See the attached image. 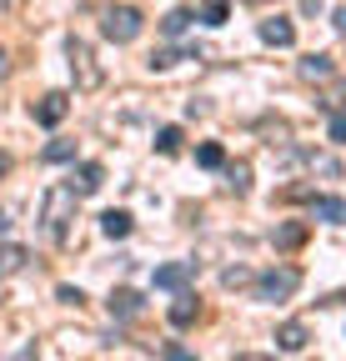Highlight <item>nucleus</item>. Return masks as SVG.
Here are the masks:
<instances>
[{
	"instance_id": "28",
	"label": "nucleus",
	"mask_w": 346,
	"mask_h": 361,
	"mask_svg": "<svg viewBox=\"0 0 346 361\" xmlns=\"http://www.w3.org/2000/svg\"><path fill=\"white\" fill-rule=\"evenodd\" d=\"M236 361H276V356H261V351H246V356H236Z\"/></svg>"
},
{
	"instance_id": "17",
	"label": "nucleus",
	"mask_w": 346,
	"mask_h": 361,
	"mask_svg": "<svg viewBox=\"0 0 346 361\" xmlns=\"http://www.w3.org/2000/svg\"><path fill=\"white\" fill-rule=\"evenodd\" d=\"M226 186H231L236 196H246V191H251V166H246V161L226 166Z\"/></svg>"
},
{
	"instance_id": "26",
	"label": "nucleus",
	"mask_w": 346,
	"mask_h": 361,
	"mask_svg": "<svg viewBox=\"0 0 346 361\" xmlns=\"http://www.w3.org/2000/svg\"><path fill=\"white\" fill-rule=\"evenodd\" d=\"M161 356H166V361H196V356H191L181 341H166V346H161Z\"/></svg>"
},
{
	"instance_id": "30",
	"label": "nucleus",
	"mask_w": 346,
	"mask_h": 361,
	"mask_svg": "<svg viewBox=\"0 0 346 361\" xmlns=\"http://www.w3.org/2000/svg\"><path fill=\"white\" fill-rule=\"evenodd\" d=\"M16 361H40V356H35V346H25V351H20Z\"/></svg>"
},
{
	"instance_id": "10",
	"label": "nucleus",
	"mask_w": 346,
	"mask_h": 361,
	"mask_svg": "<svg viewBox=\"0 0 346 361\" xmlns=\"http://www.w3.org/2000/svg\"><path fill=\"white\" fill-rule=\"evenodd\" d=\"M261 40H266V45H281V51H286V45L296 40V25H291L286 16H271V20H261Z\"/></svg>"
},
{
	"instance_id": "6",
	"label": "nucleus",
	"mask_w": 346,
	"mask_h": 361,
	"mask_svg": "<svg viewBox=\"0 0 346 361\" xmlns=\"http://www.w3.org/2000/svg\"><path fill=\"white\" fill-rule=\"evenodd\" d=\"M66 116H70V96H61V90H51V96L35 101V121L40 126H61Z\"/></svg>"
},
{
	"instance_id": "23",
	"label": "nucleus",
	"mask_w": 346,
	"mask_h": 361,
	"mask_svg": "<svg viewBox=\"0 0 346 361\" xmlns=\"http://www.w3.org/2000/svg\"><path fill=\"white\" fill-rule=\"evenodd\" d=\"M46 161H56V166H61V161H75V146H70V141H51V146H46Z\"/></svg>"
},
{
	"instance_id": "29",
	"label": "nucleus",
	"mask_w": 346,
	"mask_h": 361,
	"mask_svg": "<svg viewBox=\"0 0 346 361\" xmlns=\"http://www.w3.org/2000/svg\"><path fill=\"white\" fill-rule=\"evenodd\" d=\"M331 20H336V30H341V35H346V6H341V11H336V16H331Z\"/></svg>"
},
{
	"instance_id": "7",
	"label": "nucleus",
	"mask_w": 346,
	"mask_h": 361,
	"mask_svg": "<svg viewBox=\"0 0 346 361\" xmlns=\"http://www.w3.org/2000/svg\"><path fill=\"white\" fill-rule=\"evenodd\" d=\"M101 186H106V171H101L96 161H85V166L70 176V191H75V196H96Z\"/></svg>"
},
{
	"instance_id": "14",
	"label": "nucleus",
	"mask_w": 346,
	"mask_h": 361,
	"mask_svg": "<svg viewBox=\"0 0 346 361\" xmlns=\"http://www.w3.org/2000/svg\"><path fill=\"white\" fill-rule=\"evenodd\" d=\"M101 231L111 241H125V236H131V211H106L101 216Z\"/></svg>"
},
{
	"instance_id": "8",
	"label": "nucleus",
	"mask_w": 346,
	"mask_h": 361,
	"mask_svg": "<svg viewBox=\"0 0 346 361\" xmlns=\"http://www.w3.org/2000/svg\"><path fill=\"white\" fill-rule=\"evenodd\" d=\"M111 316H121V322H136V316H141V291L116 286V291H111Z\"/></svg>"
},
{
	"instance_id": "33",
	"label": "nucleus",
	"mask_w": 346,
	"mask_h": 361,
	"mask_svg": "<svg viewBox=\"0 0 346 361\" xmlns=\"http://www.w3.org/2000/svg\"><path fill=\"white\" fill-rule=\"evenodd\" d=\"M6 11H11V0H0V16H6Z\"/></svg>"
},
{
	"instance_id": "11",
	"label": "nucleus",
	"mask_w": 346,
	"mask_h": 361,
	"mask_svg": "<svg viewBox=\"0 0 346 361\" xmlns=\"http://www.w3.org/2000/svg\"><path fill=\"white\" fill-rule=\"evenodd\" d=\"M311 216H316V221H331V226H346V201H336V196H311Z\"/></svg>"
},
{
	"instance_id": "18",
	"label": "nucleus",
	"mask_w": 346,
	"mask_h": 361,
	"mask_svg": "<svg viewBox=\"0 0 346 361\" xmlns=\"http://www.w3.org/2000/svg\"><path fill=\"white\" fill-rule=\"evenodd\" d=\"M156 151H161V156H176V151H181V126H161V130H156Z\"/></svg>"
},
{
	"instance_id": "25",
	"label": "nucleus",
	"mask_w": 346,
	"mask_h": 361,
	"mask_svg": "<svg viewBox=\"0 0 346 361\" xmlns=\"http://www.w3.org/2000/svg\"><path fill=\"white\" fill-rule=\"evenodd\" d=\"M326 135L336 146H346V111H331V126H326Z\"/></svg>"
},
{
	"instance_id": "3",
	"label": "nucleus",
	"mask_w": 346,
	"mask_h": 361,
	"mask_svg": "<svg viewBox=\"0 0 346 361\" xmlns=\"http://www.w3.org/2000/svg\"><path fill=\"white\" fill-rule=\"evenodd\" d=\"M301 286V266H271L256 276V301H291Z\"/></svg>"
},
{
	"instance_id": "12",
	"label": "nucleus",
	"mask_w": 346,
	"mask_h": 361,
	"mask_svg": "<svg viewBox=\"0 0 346 361\" xmlns=\"http://www.w3.org/2000/svg\"><path fill=\"white\" fill-rule=\"evenodd\" d=\"M307 341H311L307 322H286V326L276 331V346H281V351H307Z\"/></svg>"
},
{
	"instance_id": "2",
	"label": "nucleus",
	"mask_w": 346,
	"mask_h": 361,
	"mask_svg": "<svg viewBox=\"0 0 346 361\" xmlns=\"http://www.w3.org/2000/svg\"><path fill=\"white\" fill-rule=\"evenodd\" d=\"M141 30H146V16H141L136 6H111V11L101 16V35L116 40V45H131Z\"/></svg>"
},
{
	"instance_id": "31",
	"label": "nucleus",
	"mask_w": 346,
	"mask_h": 361,
	"mask_svg": "<svg viewBox=\"0 0 346 361\" xmlns=\"http://www.w3.org/2000/svg\"><path fill=\"white\" fill-rule=\"evenodd\" d=\"M6 171H11V156H6V151H0V176H6Z\"/></svg>"
},
{
	"instance_id": "24",
	"label": "nucleus",
	"mask_w": 346,
	"mask_h": 361,
	"mask_svg": "<svg viewBox=\"0 0 346 361\" xmlns=\"http://www.w3.org/2000/svg\"><path fill=\"white\" fill-rule=\"evenodd\" d=\"M221 281H226L231 291H236V286H256V276H251V271H246V266H231V271H226V276H221Z\"/></svg>"
},
{
	"instance_id": "21",
	"label": "nucleus",
	"mask_w": 346,
	"mask_h": 361,
	"mask_svg": "<svg viewBox=\"0 0 346 361\" xmlns=\"http://www.w3.org/2000/svg\"><path fill=\"white\" fill-rule=\"evenodd\" d=\"M196 161H201L206 171H221V166H226V151H221V146H216V141H206V146L196 151Z\"/></svg>"
},
{
	"instance_id": "5",
	"label": "nucleus",
	"mask_w": 346,
	"mask_h": 361,
	"mask_svg": "<svg viewBox=\"0 0 346 361\" xmlns=\"http://www.w3.org/2000/svg\"><path fill=\"white\" fill-rule=\"evenodd\" d=\"M196 281V261H166V266H156V276H151V286L156 291H186Z\"/></svg>"
},
{
	"instance_id": "32",
	"label": "nucleus",
	"mask_w": 346,
	"mask_h": 361,
	"mask_svg": "<svg viewBox=\"0 0 346 361\" xmlns=\"http://www.w3.org/2000/svg\"><path fill=\"white\" fill-rule=\"evenodd\" d=\"M6 71H11V66H6V51H0V80H6Z\"/></svg>"
},
{
	"instance_id": "1",
	"label": "nucleus",
	"mask_w": 346,
	"mask_h": 361,
	"mask_svg": "<svg viewBox=\"0 0 346 361\" xmlns=\"http://www.w3.org/2000/svg\"><path fill=\"white\" fill-rule=\"evenodd\" d=\"M75 191L70 186H51L46 196H40V231H46L51 241H66V226L75 221Z\"/></svg>"
},
{
	"instance_id": "15",
	"label": "nucleus",
	"mask_w": 346,
	"mask_h": 361,
	"mask_svg": "<svg viewBox=\"0 0 346 361\" xmlns=\"http://www.w3.org/2000/svg\"><path fill=\"white\" fill-rule=\"evenodd\" d=\"M181 61H196V51H181V45H166V51H156L146 66H151V71H171V66H181Z\"/></svg>"
},
{
	"instance_id": "22",
	"label": "nucleus",
	"mask_w": 346,
	"mask_h": 361,
	"mask_svg": "<svg viewBox=\"0 0 346 361\" xmlns=\"http://www.w3.org/2000/svg\"><path fill=\"white\" fill-rule=\"evenodd\" d=\"M191 20H196L191 11H171V16L161 20V30H166V35H186V25H191Z\"/></svg>"
},
{
	"instance_id": "9",
	"label": "nucleus",
	"mask_w": 346,
	"mask_h": 361,
	"mask_svg": "<svg viewBox=\"0 0 346 361\" xmlns=\"http://www.w3.org/2000/svg\"><path fill=\"white\" fill-rule=\"evenodd\" d=\"M196 316H201V301H196L191 291H181L176 301H171V326L186 331V326H196Z\"/></svg>"
},
{
	"instance_id": "34",
	"label": "nucleus",
	"mask_w": 346,
	"mask_h": 361,
	"mask_svg": "<svg viewBox=\"0 0 346 361\" xmlns=\"http://www.w3.org/2000/svg\"><path fill=\"white\" fill-rule=\"evenodd\" d=\"M256 6H261V0H256Z\"/></svg>"
},
{
	"instance_id": "13",
	"label": "nucleus",
	"mask_w": 346,
	"mask_h": 361,
	"mask_svg": "<svg viewBox=\"0 0 346 361\" xmlns=\"http://www.w3.org/2000/svg\"><path fill=\"white\" fill-rule=\"evenodd\" d=\"M25 261H30V251H25L20 241H6V246H0V276H16Z\"/></svg>"
},
{
	"instance_id": "4",
	"label": "nucleus",
	"mask_w": 346,
	"mask_h": 361,
	"mask_svg": "<svg viewBox=\"0 0 346 361\" xmlns=\"http://www.w3.org/2000/svg\"><path fill=\"white\" fill-rule=\"evenodd\" d=\"M66 56H70V75H75V90H101V80H106V75H101V66H96V56H91V45L70 35Z\"/></svg>"
},
{
	"instance_id": "19",
	"label": "nucleus",
	"mask_w": 346,
	"mask_h": 361,
	"mask_svg": "<svg viewBox=\"0 0 346 361\" xmlns=\"http://www.w3.org/2000/svg\"><path fill=\"white\" fill-rule=\"evenodd\" d=\"M301 75L307 80H331V56H307L301 61Z\"/></svg>"
},
{
	"instance_id": "16",
	"label": "nucleus",
	"mask_w": 346,
	"mask_h": 361,
	"mask_svg": "<svg viewBox=\"0 0 346 361\" xmlns=\"http://www.w3.org/2000/svg\"><path fill=\"white\" fill-rule=\"evenodd\" d=\"M301 241H307V226H301V221H291V226H276V246H281V251H296Z\"/></svg>"
},
{
	"instance_id": "27",
	"label": "nucleus",
	"mask_w": 346,
	"mask_h": 361,
	"mask_svg": "<svg viewBox=\"0 0 346 361\" xmlns=\"http://www.w3.org/2000/svg\"><path fill=\"white\" fill-rule=\"evenodd\" d=\"M61 301H66V306H80V301H85V296H80V291H75V286H61Z\"/></svg>"
},
{
	"instance_id": "20",
	"label": "nucleus",
	"mask_w": 346,
	"mask_h": 361,
	"mask_svg": "<svg viewBox=\"0 0 346 361\" xmlns=\"http://www.w3.org/2000/svg\"><path fill=\"white\" fill-rule=\"evenodd\" d=\"M226 16H231V0H206V6H201L206 25H226Z\"/></svg>"
}]
</instances>
